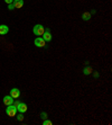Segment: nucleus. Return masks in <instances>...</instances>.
<instances>
[{
	"label": "nucleus",
	"instance_id": "f257e3e1",
	"mask_svg": "<svg viewBox=\"0 0 112 125\" xmlns=\"http://www.w3.org/2000/svg\"><path fill=\"white\" fill-rule=\"evenodd\" d=\"M16 113H17V107H16L14 104L8 105V106H7V108H6V114L8 115V116L15 117V116H16Z\"/></svg>",
	"mask_w": 112,
	"mask_h": 125
},
{
	"label": "nucleus",
	"instance_id": "f03ea898",
	"mask_svg": "<svg viewBox=\"0 0 112 125\" xmlns=\"http://www.w3.org/2000/svg\"><path fill=\"white\" fill-rule=\"evenodd\" d=\"M33 32H34L35 35H37V36H42L45 32V27L43 25H40V24H37V25H35L34 28H33Z\"/></svg>",
	"mask_w": 112,
	"mask_h": 125
},
{
	"label": "nucleus",
	"instance_id": "7ed1b4c3",
	"mask_svg": "<svg viewBox=\"0 0 112 125\" xmlns=\"http://www.w3.org/2000/svg\"><path fill=\"white\" fill-rule=\"evenodd\" d=\"M35 45L37 47H45L46 46V42L43 40V37H37V38H35V41H34Z\"/></svg>",
	"mask_w": 112,
	"mask_h": 125
},
{
	"label": "nucleus",
	"instance_id": "20e7f679",
	"mask_svg": "<svg viewBox=\"0 0 112 125\" xmlns=\"http://www.w3.org/2000/svg\"><path fill=\"white\" fill-rule=\"evenodd\" d=\"M42 36H43V40L45 42L52 41V34H51V31H49V29H45V32H44V34L42 35Z\"/></svg>",
	"mask_w": 112,
	"mask_h": 125
},
{
	"label": "nucleus",
	"instance_id": "39448f33",
	"mask_svg": "<svg viewBox=\"0 0 112 125\" xmlns=\"http://www.w3.org/2000/svg\"><path fill=\"white\" fill-rule=\"evenodd\" d=\"M10 96H11L14 99H17L18 97L20 96V90L18 88H12L11 90H10Z\"/></svg>",
	"mask_w": 112,
	"mask_h": 125
},
{
	"label": "nucleus",
	"instance_id": "423d86ee",
	"mask_svg": "<svg viewBox=\"0 0 112 125\" xmlns=\"http://www.w3.org/2000/svg\"><path fill=\"white\" fill-rule=\"evenodd\" d=\"M17 111L19 113H26L27 112V105L25 103H19V105L17 106Z\"/></svg>",
	"mask_w": 112,
	"mask_h": 125
},
{
	"label": "nucleus",
	"instance_id": "0eeeda50",
	"mask_svg": "<svg viewBox=\"0 0 112 125\" xmlns=\"http://www.w3.org/2000/svg\"><path fill=\"white\" fill-rule=\"evenodd\" d=\"M3 104L6 105V106L14 104V98H12L10 95H8V96H5V97H3Z\"/></svg>",
	"mask_w": 112,
	"mask_h": 125
},
{
	"label": "nucleus",
	"instance_id": "6e6552de",
	"mask_svg": "<svg viewBox=\"0 0 112 125\" xmlns=\"http://www.w3.org/2000/svg\"><path fill=\"white\" fill-rule=\"evenodd\" d=\"M12 5L15 6V9L23 8V6H24V0H14Z\"/></svg>",
	"mask_w": 112,
	"mask_h": 125
},
{
	"label": "nucleus",
	"instance_id": "1a4fd4ad",
	"mask_svg": "<svg viewBox=\"0 0 112 125\" xmlns=\"http://www.w3.org/2000/svg\"><path fill=\"white\" fill-rule=\"evenodd\" d=\"M9 32V27L7 25H0V35H6Z\"/></svg>",
	"mask_w": 112,
	"mask_h": 125
},
{
	"label": "nucleus",
	"instance_id": "9d476101",
	"mask_svg": "<svg viewBox=\"0 0 112 125\" xmlns=\"http://www.w3.org/2000/svg\"><path fill=\"white\" fill-rule=\"evenodd\" d=\"M82 19H83V21H90V19H91V14H90V12H87V11H85V12H83V14H82Z\"/></svg>",
	"mask_w": 112,
	"mask_h": 125
},
{
	"label": "nucleus",
	"instance_id": "9b49d317",
	"mask_svg": "<svg viewBox=\"0 0 112 125\" xmlns=\"http://www.w3.org/2000/svg\"><path fill=\"white\" fill-rule=\"evenodd\" d=\"M83 73L85 74V76H87V74H91V73H92V68H91V67H86V68H84Z\"/></svg>",
	"mask_w": 112,
	"mask_h": 125
},
{
	"label": "nucleus",
	"instance_id": "f8f14e48",
	"mask_svg": "<svg viewBox=\"0 0 112 125\" xmlns=\"http://www.w3.org/2000/svg\"><path fill=\"white\" fill-rule=\"evenodd\" d=\"M16 117H17V121H19V122H21V121H23V119H24V115H23V113H20L19 115H17V116H16Z\"/></svg>",
	"mask_w": 112,
	"mask_h": 125
},
{
	"label": "nucleus",
	"instance_id": "ddd939ff",
	"mask_svg": "<svg viewBox=\"0 0 112 125\" xmlns=\"http://www.w3.org/2000/svg\"><path fill=\"white\" fill-rule=\"evenodd\" d=\"M40 118H42V119H46L47 118V114L45 113V112H42V113H40Z\"/></svg>",
	"mask_w": 112,
	"mask_h": 125
},
{
	"label": "nucleus",
	"instance_id": "4468645a",
	"mask_svg": "<svg viewBox=\"0 0 112 125\" xmlns=\"http://www.w3.org/2000/svg\"><path fill=\"white\" fill-rule=\"evenodd\" d=\"M43 125H52V121H48V119H44Z\"/></svg>",
	"mask_w": 112,
	"mask_h": 125
},
{
	"label": "nucleus",
	"instance_id": "2eb2a0df",
	"mask_svg": "<svg viewBox=\"0 0 112 125\" xmlns=\"http://www.w3.org/2000/svg\"><path fill=\"white\" fill-rule=\"evenodd\" d=\"M8 9H9V10H14V9H15V6L12 5V3H9V5H8Z\"/></svg>",
	"mask_w": 112,
	"mask_h": 125
},
{
	"label": "nucleus",
	"instance_id": "dca6fc26",
	"mask_svg": "<svg viewBox=\"0 0 112 125\" xmlns=\"http://www.w3.org/2000/svg\"><path fill=\"white\" fill-rule=\"evenodd\" d=\"M5 2H6L7 5H9V3H12V2H14V0H5Z\"/></svg>",
	"mask_w": 112,
	"mask_h": 125
},
{
	"label": "nucleus",
	"instance_id": "f3484780",
	"mask_svg": "<svg viewBox=\"0 0 112 125\" xmlns=\"http://www.w3.org/2000/svg\"><path fill=\"white\" fill-rule=\"evenodd\" d=\"M19 100H16V102H14V105H15V106H16V107H17V106H18V105H19Z\"/></svg>",
	"mask_w": 112,
	"mask_h": 125
},
{
	"label": "nucleus",
	"instance_id": "a211bd4d",
	"mask_svg": "<svg viewBox=\"0 0 112 125\" xmlns=\"http://www.w3.org/2000/svg\"><path fill=\"white\" fill-rule=\"evenodd\" d=\"M93 76H94L95 78H98V77H99V73L98 72H94V73H93Z\"/></svg>",
	"mask_w": 112,
	"mask_h": 125
}]
</instances>
